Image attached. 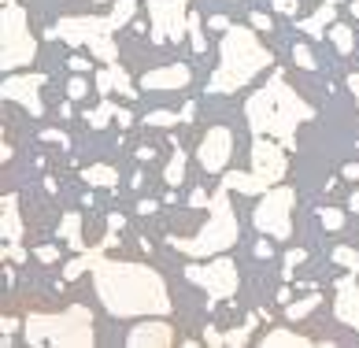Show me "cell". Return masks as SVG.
<instances>
[{"label": "cell", "mask_w": 359, "mask_h": 348, "mask_svg": "<svg viewBox=\"0 0 359 348\" xmlns=\"http://www.w3.org/2000/svg\"><path fill=\"white\" fill-rule=\"evenodd\" d=\"M352 211H359V193L352 196Z\"/></svg>", "instance_id": "obj_47"}, {"label": "cell", "mask_w": 359, "mask_h": 348, "mask_svg": "<svg viewBox=\"0 0 359 348\" xmlns=\"http://www.w3.org/2000/svg\"><path fill=\"white\" fill-rule=\"evenodd\" d=\"M245 119H248L252 133L274 138V141H282L285 149H292V145H297V126L315 119V108L289 86V78L282 71H274L271 82L245 100Z\"/></svg>", "instance_id": "obj_2"}, {"label": "cell", "mask_w": 359, "mask_h": 348, "mask_svg": "<svg viewBox=\"0 0 359 348\" xmlns=\"http://www.w3.org/2000/svg\"><path fill=\"white\" fill-rule=\"evenodd\" d=\"M208 26H211V30H230V19H226V15H211Z\"/></svg>", "instance_id": "obj_40"}, {"label": "cell", "mask_w": 359, "mask_h": 348, "mask_svg": "<svg viewBox=\"0 0 359 348\" xmlns=\"http://www.w3.org/2000/svg\"><path fill=\"white\" fill-rule=\"evenodd\" d=\"M26 341L30 344H71L89 348L93 344V312L86 304H71L67 312H41L26 319Z\"/></svg>", "instance_id": "obj_7"}, {"label": "cell", "mask_w": 359, "mask_h": 348, "mask_svg": "<svg viewBox=\"0 0 359 348\" xmlns=\"http://www.w3.org/2000/svg\"><path fill=\"white\" fill-rule=\"evenodd\" d=\"M271 63V52L263 48V41L248 26H230L219 41V67L208 82V93H237Z\"/></svg>", "instance_id": "obj_3"}, {"label": "cell", "mask_w": 359, "mask_h": 348, "mask_svg": "<svg viewBox=\"0 0 359 348\" xmlns=\"http://www.w3.org/2000/svg\"><path fill=\"white\" fill-rule=\"evenodd\" d=\"M108 119H118V108H115L108 97H104V104H100L97 112H86V123H89L93 130H104V126H108Z\"/></svg>", "instance_id": "obj_25"}, {"label": "cell", "mask_w": 359, "mask_h": 348, "mask_svg": "<svg viewBox=\"0 0 359 348\" xmlns=\"http://www.w3.org/2000/svg\"><path fill=\"white\" fill-rule=\"evenodd\" d=\"M292 208H297V193L289 185H274L259 196L256 211H252V222H256L259 234H271L278 241L292 237Z\"/></svg>", "instance_id": "obj_9"}, {"label": "cell", "mask_w": 359, "mask_h": 348, "mask_svg": "<svg viewBox=\"0 0 359 348\" xmlns=\"http://www.w3.org/2000/svg\"><path fill=\"white\" fill-rule=\"evenodd\" d=\"M318 304H323V297H315V293H311V297H308V300H300V304H285V315L292 319V323H297V319L311 315V312H315Z\"/></svg>", "instance_id": "obj_28"}, {"label": "cell", "mask_w": 359, "mask_h": 348, "mask_svg": "<svg viewBox=\"0 0 359 348\" xmlns=\"http://www.w3.org/2000/svg\"><path fill=\"white\" fill-rule=\"evenodd\" d=\"M263 344L267 348H304V344H315L308 333H292L285 326H274L271 333H263Z\"/></svg>", "instance_id": "obj_20"}, {"label": "cell", "mask_w": 359, "mask_h": 348, "mask_svg": "<svg viewBox=\"0 0 359 348\" xmlns=\"http://www.w3.org/2000/svg\"><path fill=\"white\" fill-rule=\"evenodd\" d=\"M318 222H323L326 230H341V226H344V211H337V208H318Z\"/></svg>", "instance_id": "obj_30"}, {"label": "cell", "mask_w": 359, "mask_h": 348, "mask_svg": "<svg viewBox=\"0 0 359 348\" xmlns=\"http://www.w3.org/2000/svg\"><path fill=\"white\" fill-rule=\"evenodd\" d=\"M149 15H152V37L156 45L163 41H182L189 34V0H149Z\"/></svg>", "instance_id": "obj_11"}, {"label": "cell", "mask_w": 359, "mask_h": 348, "mask_svg": "<svg viewBox=\"0 0 359 348\" xmlns=\"http://www.w3.org/2000/svg\"><path fill=\"white\" fill-rule=\"evenodd\" d=\"M348 89H352V97H355V104H359V71L348 74Z\"/></svg>", "instance_id": "obj_43"}, {"label": "cell", "mask_w": 359, "mask_h": 348, "mask_svg": "<svg viewBox=\"0 0 359 348\" xmlns=\"http://www.w3.org/2000/svg\"><path fill=\"white\" fill-rule=\"evenodd\" d=\"M111 89H115V93H123L126 100H130V97H137V93H134V82L126 78V71H123L118 63H111V67H104V71H97V93H100V97H108Z\"/></svg>", "instance_id": "obj_17"}, {"label": "cell", "mask_w": 359, "mask_h": 348, "mask_svg": "<svg viewBox=\"0 0 359 348\" xmlns=\"http://www.w3.org/2000/svg\"><path fill=\"white\" fill-rule=\"evenodd\" d=\"M285 145L274 141V138H263V133H256V141H252V170H230L222 178V185L230 193H245V196H256V193H267L274 189L278 182L285 178Z\"/></svg>", "instance_id": "obj_6"}, {"label": "cell", "mask_w": 359, "mask_h": 348, "mask_svg": "<svg viewBox=\"0 0 359 348\" xmlns=\"http://www.w3.org/2000/svg\"><path fill=\"white\" fill-rule=\"evenodd\" d=\"M185 278L189 282H196L208 297H211V304H219V300H230L233 293H237V286H241V274H237V267H233V260H215L211 256V263H189L185 267Z\"/></svg>", "instance_id": "obj_10"}, {"label": "cell", "mask_w": 359, "mask_h": 348, "mask_svg": "<svg viewBox=\"0 0 359 348\" xmlns=\"http://www.w3.org/2000/svg\"><path fill=\"white\" fill-rule=\"evenodd\" d=\"M330 4H344V0H330Z\"/></svg>", "instance_id": "obj_49"}, {"label": "cell", "mask_w": 359, "mask_h": 348, "mask_svg": "<svg viewBox=\"0 0 359 348\" xmlns=\"http://www.w3.org/2000/svg\"><path fill=\"white\" fill-rule=\"evenodd\" d=\"M4 215H0V230H4V241H22V211H19V196L15 193H8L4 196Z\"/></svg>", "instance_id": "obj_18"}, {"label": "cell", "mask_w": 359, "mask_h": 348, "mask_svg": "<svg viewBox=\"0 0 359 348\" xmlns=\"http://www.w3.org/2000/svg\"><path fill=\"white\" fill-rule=\"evenodd\" d=\"M82 178L93 185V189H115V182H118V170L108 167V163H93L82 170Z\"/></svg>", "instance_id": "obj_21"}, {"label": "cell", "mask_w": 359, "mask_h": 348, "mask_svg": "<svg viewBox=\"0 0 359 348\" xmlns=\"http://www.w3.org/2000/svg\"><path fill=\"white\" fill-rule=\"evenodd\" d=\"M37 260H41V263H56L60 260V248L56 245H41V248H37Z\"/></svg>", "instance_id": "obj_36"}, {"label": "cell", "mask_w": 359, "mask_h": 348, "mask_svg": "<svg viewBox=\"0 0 359 348\" xmlns=\"http://www.w3.org/2000/svg\"><path fill=\"white\" fill-rule=\"evenodd\" d=\"M4 260H11V263H22L26 260V252H22L19 241H8V245H4Z\"/></svg>", "instance_id": "obj_35"}, {"label": "cell", "mask_w": 359, "mask_h": 348, "mask_svg": "<svg viewBox=\"0 0 359 348\" xmlns=\"http://www.w3.org/2000/svg\"><path fill=\"white\" fill-rule=\"evenodd\" d=\"M34 56H37V37L30 34L26 8L4 4V15H0V67H4V74L34 63Z\"/></svg>", "instance_id": "obj_8"}, {"label": "cell", "mask_w": 359, "mask_h": 348, "mask_svg": "<svg viewBox=\"0 0 359 348\" xmlns=\"http://www.w3.org/2000/svg\"><path fill=\"white\" fill-rule=\"evenodd\" d=\"M111 245L100 241L97 256H93V289H97L100 304L118 319H137V315H167L170 312V293L167 282L159 278V271L144 263H130V260H108L104 252Z\"/></svg>", "instance_id": "obj_1"}, {"label": "cell", "mask_w": 359, "mask_h": 348, "mask_svg": "<svg viewBox=\"0 0 359 348\" xmlns=\"http://www.w3.org/2000/svg\"><path fill=\"white\" fill-rule=\"evenodd\" d=\"M137 11V0H118L111 8V15H67L52 26V37L67 45H78V48H89L104 67L118 63V45H115V30L126 26Z\"/></svg>", "instance_id": "obj_4"}, {"label": "cell", "mask_w": 359, "mask_h": 348, "mask_svg": "<svg viewBox=\"0 0 359 348\" xmlns=\"http://www.w3.org/2000/svg\"><path fill=\"white\" fill-rule=\"evenodd\" d=\"M292 60H297V67H304V71H315V67H318L308 45H297V48H292Z\"/></svg>", "instance_id": "obj_33"}, {"label": "cell", "mask_w": 359, "mask_h": 348, "mask_svg": "<svg viewBox=\"0 0 359 348\" xmlns=\"http://www.w3.org/2000/svg\"><path fill=\"white\" fill-rule=\"evenodd\" d=\"M252 26H256V30H271V15H263V11H252Z\"/></svg>", "instance_id": "obj_38"}, {"label": "cell", "mask_w": 359, "mask_h": 348, "mask_svg": "<svg viewBox=\"0 0 359 348\" xmlns=\"http://www.w3.org/2000/svg\"><path fill=\"white\" fill-rule=\"evenodd\" d=\"M41 138L45 141H56V145H67V133H63V130H45Z\"/></svg>", "instance_id": "obj_39"}, {"label": "cell", "mask_w": 359, "mask_h": 348, "mask_svg": "<svg viewBox=\"0 0 359 348\" xmlns=\"http://www.w3.org/2000/svg\"><path fill=\"white\" fill-rule=\"evenodd\" d=\"M189 41H193V52H208V37L201 30V19L189 15Z\"/></svg>", "instance_id": "obj_31"}, {"label": "cell", "mask_w": 359, "mask_h": 348, "mask_svg": "<svg viewBox=\"0 0 359 348\" xmlns=\"http://www.w3.org/2000/svg\"><path fill=\"white\" fill-rule=\"evenodd\" d=\"M126 344L130 348H167V344H175V326L163 315H149V323L130 326Z\"/></svg>", "instance_id": "obj_14"}, {"label": "cell", "mask_w": 359, "mask_h": 348, "mask_svg": "<svg viewBox=\"0 0 359 348\" xmlns=\"http://www.w3.org/2000/svg\"><path fill=\"white\" fill-rule=\"evenodd\" d=\"M193 71L185 63H167V67H156V71H149L141 78V89L152 93V89H185L189 86Z\"/></svg>", "instance_id": "obj_16"}, {"label": "cell", "mask_w": 359, "mask_h": 348, "mask_svg": "<svg viewBox=\"0 0 359 348\" xmlns=\"http://www.w3.org/2000/svg\"><path fill=\"white\" fill-rule=\"evenodd\" d=\"M189 119H193V104H185V108L182 112H149V115H144V123H149V126H178V123H189Z\"/></svg>", "instance_id": "obj_23"}, {"label": "cell", "mask_w": 359, "mask_h": 348, "mask_svg": "<svg viewBox=\"0 0 359 348\" xmlns=\"http://www.w3.org/2000/svg\"><path fill=\"white\" fill-rule=\"evenodd\" d=\"M278 15H297V0H271Z\"/></svg>", "instance_id": "obj_37"}, {"label": "cell", "mask_w": 359, "mask_h": 348, "mask_svg": "<svg viewBox=\"0 0 359 348\" xmlns=\"http://www.w3.org/2000/svg\"><path fill=\"white\" fill-rule=\"evenodd\" d=\"M89 67H93V63H89L86 56H74V60H71V71H74V74H82V71H89Z\"/></svg>", "instance_id": "obj_41"}, {"label": "cell", "mask_w": 359, "mask_h": 348, "mask_svg": "<svg viewBox=\"0 0 359 348\" xmlns=\"http://www.w3.org/2000/svg\"><path fill=\"white\" fill-rule=\"evenodd\" d=\"M60 234L67 237V245H71L74 252H86V237H82V215H78V211H67V215H63V222H60Z\"/></svg>", "instance_id": "obj_22"}, {"label": "cell", "mask_w": 359, "mask_h": 348, "mask_svg": "<svg viewBox=\"0 0 359 348\" xmlns=\"http://www.w3.org/2000/svg\"><path fill=\"white\" fill-rule=\"evenodd\" d=\"M252 330H256V319H248L245 326H237V330L226 333V344H230V348H237V344H248V341H252Z\"/></svg>", "instance_id": "obj_29"}, {"label": "cell", "mask_w": 359, "mask_h": 348, "mask_svg": "<svg viewBox=\"0 0 359 348\" xmlns=\"http://www.w3.org/2000/svg\"><path fill=\"white\" fill-rule=\"evenodd\" d=\"M352 15H355V19H359V0H355V4H352Z\"/></svg>", "instance_id": "obj_48"}, {"label": "cell", "mask_w": 359, "mask_h": 348, "mask_svg": "<svg viewBox=\"0 0 359 348\" xmlns=\"http://www.w3.org/2000/svg\"><path fill=\"white\" fill-rule=\"evenodd\" d=\"M208 211H211L208 222L193 237H175V248L185 252L189 260H211V256H219V252L237 245V215L230 204V189L222 182H219L215 196L208 200Z\"/></svg>", "instance_id": "obj_5"}, {"label": "cell", "mask_w": 359, "mask_h": 348, "mask_svg": "<svg viewBox=\"0 0 359 348\" xmlns=\"http://www.w3.org/2000/svg\"><path fill=\"white\" fill-rule=\"evenodd\" d=\"M334 263L344 267L348 274H359V252L348 248V245H337V248H334Z\"/></svg>", "instance_id": "obj_27"}, {"label": "cell", "mask_w": 359, "mask_h": 348, "mask_svg": "<svg viewBox=\"0 0 359 348\" xmlns=\"http://www.w3.org/2000/svg\"><path fill=\"white\" fill-rule=\"evenodd\" d=\"M41 86H45V74H11V78H4V86H0V97L22 104L30 115H41L45 112Z\"/></svg>", "instance_id": "obj_13"}, {"label": "cell", "mask_w": 359, "mask_h": 348, "mask_svg": "<svg viewBox=\"0 0 359 348\" xmlns=\"http://www.w3.org/2000/svg\"><path fill=\"white\" fill-rule=\"evenodd\" d=\"M67 97H71V100H82V97H89V82H86L82 74H74L71 82H67Z\"/></svg>", "instance_id": "obj_34"}, {"label": "cell", "mask_w": 359, "mask_h": 348, "mask_svg": "<svg viewBox=\"0 0 359 348\" xmlns=\"http://www.w3.org/2000/svg\"><path fill=\"white\" fill-rule=\"evenodd\" d=\"M208 200H211V196H208L204 189H196V193L189 196V204H193V208H204V204H208Z\"/></svg>", "instance_id": "obj_42"}, {"label": "cell", "mask_w": 359, "mask_h": 348, "mask_svg": "<svg viewBox=\"0 0 359 348\" xmlns=\"http://www.w3.org/2000/svg\"><path fill=\"white\" fill-rule=\"evenodd\" d=\"M300 263H304V248H289L285 252V263H282V278H285V282L292 278V271H297Z\"/></svg>", "instance_id": "obj_32"}, {"label": "cell", "mask_w": 359, "mask_h": 348, "mask_svg": "<svg viewBox=\"0 0 359 348\" xmlns=\"http://www.w3.org/2000/svg\"><path fill=\"white\" fill-rule=\"evenodd\" d=\"M334 15H337V4H326L315 11V15L308 19H300V34H308V37H326L330 34V26H334Z\"/></svg>", "instance_id": "obj_19"}, {"label": "cell", "mask_w": 359, "mask_h": 348, "mask_svg": "<svg viewBox=\"0 0 359 348\" xmlns=\"http://www.w3.org/2000/svg\"><path fill=\"white\" fill-rule=\"evenodd\" d=\"M137 211H141V215H152L156 204H152V200H141V208H137Z\"/></svg>", "instance_id": "obj_46"}, {"label": "cell", "mask_w": 359, "mask_h": 348, "mask_svg": "<svg viewBox=\"0 0 359 348\" xmlns=\"http://www.w3.org/2000/svg\"><path fill=\"white\" fill-rule=\"evenodd\" d=\"M334 315L359 333V282H355V274L341 278L334 286Z\"/></svg>", "instance_id": "obj_15"}, {"label": "cell", "mask_w": 359, "mask_h": 348, "mask_svg": "<svg viewBox=\"0 0 359 348\" xmlns=\"http://www.w3.org/2000/svg\"><path fill=\"white\" fill-rule=\"evenodd\" d=\"M256 256H259V260L271 256V245H267V241H259V245H256Z\"/></svg>", "instance_id": "obj_44"}, {"label": "cell", "mask_w": 359, "mask_h": 348, "mask_svg": "<svg viewBox=\"0 0 359 348\" xmlns=\"http://www.w3.org/2000/svg\"><path fill=\"white\" fill-rule=\"evenodd\" d=\"M163 178H167L170 189H178V185L185 182V149H178L175 156H170V163H167V170H163Z\"/></svg>", "instance_id": "obj_24"}, {"label": "cell", "mask_w": 359, "mask_h": 348, "mask_svg": "<svg viewBox=\"0 0 359 348\" xmlns=\"http://www.w3.org/2000/svg\"><path fill=\"white\" fill-rule=\"evenodd\" d=\"M344 178L355 182V178H359V163H348V167H344Z\"/></svg>", "instance_id": "obj_45"}, {"label": "cell", "mask_w": 359, "mask_h": 348, "mask_svg": "<svg viewBox=\"0 0 359 348\" xmlns=\"http://www.w3.org/2000/svg\"><path fill=\"white\" fill-rule=\"evenodd\" d=\"M233 156V133L226 126H211L204 138H201V149H196V159H201V167L208 174H222L226 163H230Z\"/></svg>", "instance_id": "obj_12"}, {"label": "cell", "mask_w": 359, "mask_h": 348, "mask_svg": "<svg viewBox=\"0 0 359 348\" xmlns=\"http://www.w3.org/2000/svg\"><path fill=\"white\" fill-rule=\"evenodd\" d=\"M330 41H334V48L341 52V56H348V52L355 48V41H352V30H348V26H341V22H334V26H330Z\"/></svg>", "instance_id": "obj_26"}, {"label": "cell", "mask_w": 359, "mask_h": 348, "mask_svg": "<svg viewBox=\"0 0 359 348\" xmlns=\"http://www.w3.org/2000/svg\"><path fill=\"white\" fill-rule=\"evenodd\" d=\"M4 4H19V0H4Z\"/></svg>", "instance_id": "obj_50"}]
</instances>
